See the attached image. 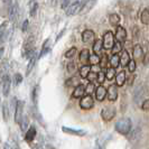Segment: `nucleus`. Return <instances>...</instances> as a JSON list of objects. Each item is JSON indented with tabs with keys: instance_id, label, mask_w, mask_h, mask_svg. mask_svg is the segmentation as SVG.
I'll return each mask as SVG.
<instances>
[{
	"instance_id": "412c9836",
	"label": "nucleus",
	"mask_w": 149,
	"mask_h": 149,
	"mask_svg": "<svg viewBox=\"0 0 149 149\" xmlns=\"http://www.w3.org/2000/svg\"><path fill=\"white\" fill-rule=\"evenodd\" d=\"M17 14H18V5L14 3V5H11L10 8H9V20L10 22H14L15 18L17 17Z\"/></svg>"
},
{
	"instance_id": "09e8293b",
	"label": "nucleus",
	"mask_w": 149,
	"mask_h": 149,
	"mask_svg": "<svg viewBox=\"0 0 149 149\" xmlns=\"http://www.w3.org/2000/svg\"><path fill=\"white\" fill-rule=\"evenodd\" d=\"M101 70L102 68L100 65H91V72H93V73H99Z\"/></svg>"
},
{
	"instance_id": "9d476101",
	"label": "nucleus",
	"mask_w": 149,
	"mask_h": 149,
	"mask_svg": "<svg viewBox=\"0 0 149 149\" xmlns=\"http://www.w3.org/2000/svg\"><path fill=\"white\" fill-rule=\"evenodd\" d=\"M97 1V0H86V1H85V3L83 5L82 7H81V10L79 11V14H80L81 16L88 14L89 11H91V10H92V8L95 6Z\"/></svg>"
},
{
	"instance_id": "58836bf2",
	"label": "nucleus",
	"mask_w": 149,
	"mask_h": 149,
	"mask_svg": "<svg viewBox=\"0 0 149 149\" xmlns=\"http://www.w3.org/2000/svg\"><path fill=\"white\" fill-rule=\"evenodd\" d=\"M67 71L70 72V73H74L75 71H76V64H75L74 61H70L68 63H67Z\"/></svg>"
},
{
	"instance_id": "2f4dec72",
	"label": "nucleus",
	"mask_w": 149,
	"mask_h": 149,
	"mask_svg": "<svg viewBox=\"0 0 149 149\" xmlns=\"http://www.w3.org/2000/svg\"><path fill=\"white\" fill-rule=\"evenodd\" d=\"M48 52H49V38L45 40L44 45H43V47H42V51H40V54H39L38 56H39V57H42V56L46 55Z\"/></svg>"
},
{
	"instance_id": "4be33fe9",
	"label": "nucleus",
	"mask_w": 149,
	"mask_h": 149,
	"mask_svg": "<svg viewBox=\"0 0 149 149\" xmlns=\"http://www.w3.org/2000/svg\"><path fill=\"white\" fill-rule=\"evenodd\" d=\"M120 20H121V18H120V16L118 14H111L109 16V22L113 27H116V26L118 27L120 24Z\"/></svg>"
},
{
	"instance_id": "7ed1b4c3",
	"label": "nucleus",
	"mask_w": 149,
	"mask_h": 149,
	"mask_svg": "<svg viewBox=\"0 0 149 149\" xmlns=\"http://www.w3.org/2000/svg\"><path fill=\"white\" fill-rule=\"evenodd\" d=\"M93 105H94V100L91 97V94H86L83 97H81V100H80V108L81 109L89 110V109L93 108Z\"/></svg>"
},
{
	"instance_id": "4c0bfd02",
	"label": "nucleus",
	"mask_w": 149,
	"mask_h": 149,
	"mask_svg": "<svg viewBox=\"0 0 149 149\" xmlns=\"http://www.w3.org/2000/svg\"><path fill=\"white\" fill-rule=\"evenodd\" d=\"M22 75L20 73H16L14 75V77H13V81H14V84H15L16 86H18V85H20V83L22 82Z\"/></svg>"
},
{
	"instance_id": "7c9ffc66",
	"label": "nucleus",
	"mask_w": 149,
	"mask_h": 149,
	"mask_svg": "<svg viewBox=\"0 0 149 149\" xmlns=\"http://www.w3.org/2000/svg\"><path fill=\"white\" fill-rule=\"evenodd\" d=\"M110 64V60L108 58V55L107 54H102V56H101V60H100V66L101 68H107L108 65Z\"/></svg>"
},
{
	"instance_id": "39448f33",
	"label": "nucleus",
	"mask_w": 149,
	"mask_h": 149,
	"mask_svg": "<svg viewBox=\"0 0 149 149\" xmlns=\"http://www.w3.org/2000/svg\"><path fill=\"white\" fill-rule=\"evenodd\" d=\"M24 104H25L24 101L18 100V103H17V107H16L15 109V122L18 123V125H20L22 118H24V114H22V112H24Z\"/></svg>"
},
{
	"instance_id": "c03bdc74",
	"label": "nucleus",
	"mask_w": 149,
	"mask_h": 149,
	"mask_svg": "<svg viewBox=\"0 0 149 149\" xmlns=\"http://www.w3.org/2000/svg\"><path fill=\"white\" fill-rule=\"evenodd\" d=\"M141 108L143 111H148L149 110V99H147V100H145L143 102L141 103Z\"/></svg>"
},
{
	"instance_id": "a19ab883",
	"label": "nucleus",
	"mask_w": 149,
	"mask_h": 149,
	"mask_svg": "<svg viewBox=\"0 0 149 149\" xmlns=\"http://www.w3.org/2000/svg\"><path fill=\"white\" fill-rule=\"evenodd\" d=\"M76 52H77V49H76L75 47H72L71 49H68V51L65 53V57H67V58H72L75 54H76Z\"/></svg>"
},
{
	"instance_id": "3c124183",
	"label": "nucleus",
	"mask_w": 149,
	"mask_h": 149,
	"mask_svg": "<svg viewBox=\"0 0 149 149\" xmlns=\"http://www.w3.org/2000/svg\"><path fill=\"white\" fill-rule=\"evenodd\" d=\"M143 63H145V64H148V63H149V53H147V54L145 55V58H143Z\"/></svg>"
},
{
	"instance_id": "c9c22d12",
	"label": "nucleus",
	"mask_w": 149,
	"mask_h": 149,
	"mask_svg": "<svg viewBox=\"0 0 149 149\" xmlns=\"http://www.w3.org/2000/svg\"><path fill=\"white\" fill-rule=\"evenodd\" d=\"M120 52H122V43L117 40L114 43V46L112 47V54H118Z\"/></svg>"
},
{
	"instance_id": "393cba45",
	"label": "nucleus",
	"mask_w": 149,
	"mask_h": 149,
	"mask_svg": "<svg viewBox=\"0 0 149 149\" xmlns=\"http://www.w3.org/2000/svg\"><path fill=\"white\" fill-rule=\"evenodd\" d=\"M102 48H103V40L97 39V40L94 42V44H93V52H94V54L101 53Z\"/></svg>"
},
{
	"instance_id": "6ab92c4d",
	"label": "nucleus",
	"mask_w": 149,
	"mask_h": 149,
	"mask_svg": "<svg viewBox=\"0 0 149 149\" xmlns=\"http://www.w3.org/2000/svg\"><path fill=\"white\" fill-rule=\"evenodd\" d=\"M130 55H129V53L127 51H122L121 52V55H120V64H121V66L126 67L128 66V64L130 63Z\"/></svg>"
},
{
	"instance_id": "1a4fd4ad",
	"label": "nucleus",
	"mask_w": 149,
	"mask_h": 149,
	"mask_svg": "<svg viewBox=\"0 0 149 149\" xmlns=\"http://www.w3.org/2000/svg\"><path fill=\"white\" fill-rule=\"evenodd\" d=\"M107 97H108V100L111 101V102L116 101L118 99V85L117 84H111L108 88V94H107Z\"/></svg>"
},
{
	"instance_id": "bb28decb",
	"label": "nucleus",
	"mask_w": 149,
	"mask_h": 149,
	"mask_svg": "<svg viewBox=\"0 0 149 149\" xmlns=\"http://www.w3.org/2000/svg\"><path fill=\"white\" fill-rule=\"evenodd\" d=\"M81 83H80V79L79 77H76V76H73V77H71V79H68L65 83V85L66 86H74L76 88L77 85H80Z\"/></svg>"
},
{
	"instance_id": "20e7f679",
	"label": "nucleus",
	"mask_w": 149,
	"mask_h": 149,
	"mask_svg": "<svg viewBox=\"0 0 149 149\" xmlns=\"http://www.w3.org/2000/svg\"><path fill=\"white\" fill-rule=\"evenodd\" d=\"M1 85H2V94L5 97H8L9 92H10V86H11V79H10V76L8 74L2 75Z\"/></svg>"
},
{
	"instance_id": "c756f323",
	"label": "nucleus",
	"mask_w": 149,
	"mask_h": 149,
	"mask_svg": "<svg viewBox=\"0 0 149 149\" xmlns=\"http://www.w3.org/2000/svg\"><path fill=\"white\" fill-rule=\"evenodd\" d=\"M20 129H22V132H26L28 129H29V119L27 118V117H25L24 116V118H22V122H20Z\"/></svg>"
},
{
	"instance_id": "49530a36",
	"label": "nucleus",
	"mask_w": 149,
	"mask_h": 149,
	"mask_svg": "<svg viewBox=\"0 0 149 149\" xmlns=\"http://www.w3.org/2000/svg\"><path fill=\"white\" fill-rule=\"evenodd\" d=\"M139 136H140V130L139 129H137V130H134V132H132V136L130 137V140H136V138H139Z\"/></svg>"
},
{
	"instance_id": "9b49d317",
	"label": "nucleus",
	"mask_w": 149,
	"mask_h": 149,
	"mask_svg": "<svg viewBox=\"0 0 149 149\" xmlns=\"http://www.w3.org/2000/svg\"><path fill=\"white\" fill-rule=\"evenodd\" d=\"M90 56H91L90 51L86 49V48H84V49H82V51L80 52L79 62H80V64H82V66L83 65H89L90 64Z\"/></svg>"
},
{
	"instance_id": "f257e3e1",
	"label": "nucleus",
	"mask_w": 149,
	"mask_h": 149,
	"mask_svg": "<svg viewBox=\"0 0 149 149\" xmlns=\"http://www.w3.org/2000/svg\"><path fill=\"white\" fill-rule=\"evenodd\" d=\"M131 128H132V122L129 118H122L118 120L114 126L116 131L119 132L120 134H128L131 131Z\"/></svg>"
},
{
	"instance_id": "2eb2a0df",
	"label": "nucleus",
	"mask_w": 149,
	"mask_h": 149,
	"mask_svg": "<svg viewBox=\"0 0 149 149\" xmlns=\"http://www.w3.org/2000/svg\"><path fill=\"white\" fill-rule=\"evenodd\" d=\"M143 95H145V89L142 88L141 85H139L137 89L134 90V102L137 103V104H140L141 105V103H140V101L142 100V97H143Z\"/></svg>"
},
{
	"instance_id": "c85d7f7f",
	"label": "nucleus",
	"mask_w": 149,
	"mask_h": 149,
	"mask_svg": "<svg viewBox=\"0 0 149 149\" xmlns=\"http://www.w3.org/2000/svg\"><path fill=\"white\" fill-rule=\"evenodd\" d=\"M105 74H107V80L108 81H112L113 79H116V68H113V67H109V68H107V71H105Z\"/></svg>"
},
{
	"instance_id": "f03ea898",
	"label": "nucleus",
	"mask_w": 149,
	"mask_h": 149,
	"mask_svg": "<svg viewBox=\"0 0 149 149\" xmlns=\"http://www.w3.org/2000/svg\"><path fill=\"white\" fill-rule=\"evenodd\" d=\"M102 40H103V48L112 49V47L114 46V35H113V33L110 30L105 31Z\"/></svg>"
},
{
	"instance_id": "cd10ccee",
	"label": "nucleus",
	"mask_w": 149,
	"mask_h": 149,
	"mask_svg": "<svg viewBox=\"0 0 149 149\" xmlns=\"http://www.w3.org/2000/svg\"><path fill=\"white\" fill-rule=\"evenodd\" d=\"M140 20L143 25H149V10L148 9H143L140 15Z\"/></svg>"
},
{
	"instance_id": "e433bc0d",
	"label": "nucleus",
	"mask_w": 149,
	"mask_h": 149,
	"mask_svg": "<svg viewBox=\"0 0 149 149\" xmlns=\"http://www.w3.org/2000/svg\"><path fill=\"white\" fill-rule=\"evenodd\" d=\"M2 116H3V120L5 121H8L9 120V117H10V113H9V109L6 103L2 104Z\"/></svg>"
},
{
	"instance_id": "a878e982",
	"label": "nucleus",
	"mask_w": 149,
	"mask_h": 149,
	"mask_svg": "<svg viewBox=\"0 0 149 149\" xmlns=\"http://www.w3.org/2000/svg\"><path fill=\"white\" fill-rule=\"evenodd\" d=\"M110 65L113 68H117L119 65H121L120 64V56L118 54H113L111 56V58H110Z\"/></svg>"
},
{
	"instance_id": "473e14b6",
	"label": "nucleus",
	"mask_w": 149,
	"mask_h": 149,
	"mask_svg": "<svg viewBox=\"0 0 149 149\" xmlns=\"http://www.w3.org/2000/svg\"><path fill=\"white\" fill-rule=\"evenodd\" d=\"M100 60H101V57H99L97 54H91V56H90V64L91 65H99L100 64Z\"/></svg>"
},
{
	"instance_id": "6e6d98bb",
	"label": "nucleus",
	"mask_w": 149,
	"mask_h": 149,
	"mask_svg": "<svg viewBox=\"0 0 149 149\" xmlns=\"http://www.w3.org/2000/svg\"><path fill=\"white\" fill-rule=\"evenodd\" d=\"M11 149H18V148H17V147H13Z\"/></svg>"
},
{
	"instance_id": "de8ad7c7",
	"label": "nucleus",
	"mask_w": 149,
	"mask_h": 149,
	"mask_svg": "<svg viewBox=\"0 0 149 149\" xmlns=\"http://www.w3.org/2000/svg\"><path fill=\"white\" fill-rule=\"evenodd\" d=\"M70 2H71V0H62V3H61V7L62 9H65L66 10L68 6H70Z\"/></svg>"
},
{
	"instance_id": "72a5a7b5",
	"label": "nucleus",
	"mask_w": 149,
	"mask_h": 149,
	"mask_svg": "<svg viewBox=\"0 0 149 149\" xmlns=\"http://www.w3.org/2000/svg\"><path fill=\"white\" fill-rule=\"evenodd\" d=\"M105 80H107V74H105V72H103V71H100V72L97 73V82L99 83L100 85H102Z\"/></svg>"
},
{
	"instance_id": "f3484780",
	"label": "nucleus",
	"mask_w": 149,
	"mask_h": 149,
	"mask_svg": "<svg viewBox=\"0 0 149 149\" xmlns=\"http://www.w3.org/2000/svg\"><path fill=\"white\" fill-rule=\"evenodd\" d=\"M107 94H108V91L105 90L103 85H99L97 89L95 90V97H97V101H100V102H102L104 100Z\"/></svg>"
},
{
	"instance_id": "6e6552de",
	"label": "nucleus",
	"mask_w": 149,
	"mask_h": 149,
	"mask_svg": "<svg viewBox=\"0 0 149 149\" xmlns=\"http://www.w3.org/2000/svg\"><path fill=\"white\" fill-rule=\"evenodd\" d=\"M82 40L84 44H94L95 42V35L93 30L86 29L82 33Z\"/></svg>"
},
{
	"instance_id": "0eeeda50",
	"label": "nucleus",
	"mask_w": 149,
	"mask_h": 149,
	"mask_svg": "<svg viewBox=\"0 0 149 149\" xmlns=\"http://www.w3.org/2000/svg\"><path fill=\"white\" fill-rule=\"evenodd\" d=\"M132 56H134V60L136 62H143L145 54H143V51H142V47L139 44L134 46V48H132Z\"/></svg>"
},
{
	"instance_id": "a18cd8bd",
	"label": "nucleus",
	"mask_w": 149,
	"mask_h": 149,
	"mask_svg": "<svg viewBox=\"0 0 149 149\" xmlns=\"http://www.w3.org/2000/svg\"><path fill=\"white\" fill-rule=\"evenodd\" d=\"M97 73H93V72H91L89 74V76H88V80L92 83H93V81H97Z\"/></svg>"
},
{
	"instance_id": "b1692460",
	"label": "nucleus",
	"mask_w": 149,
	"mask_h": 149,
	"mask_svg": "<svg viewBox=\"0 0 149 149\" xmlns=\"http://www.w3.org/2000/svg\"><path fill=\"white\" fill-rule=\"evenodd\" d=\"M90 73H91V66L90 65H83L80 68V76L82 79H88Z\"/></svg>"
},
{
	"instance_id": "ddd939ff",
	"label": "nucleus",
	"mask_w": 149,
	"mask_h": 149,
	"mask_svg": "<svg viewBox=\"0 0 149 149\" xmlns=\"http://www.w3.org/2000/svg\"><path fill=\"white\" fill-rule=\"evenodd\" d=\"M81 2L80 1H74L73 3H71L68 8L66 9V15L67 16H73L75 15L76 13H79L81 10Z\"/></svg>"
},
{
	"instance_id": "aec40b11",
	"label": "nucleus",
	"mask_w": 149,
	"mask_h": 149,
	"mask_svg": "<svg viewBox=\"0 0 149 149\" xmlns=\"http://www.w3.org/2000/svg\"><path fill=\"white\" fill-rule=\"evenodd\" d=\"M127 79V75L125 73V71H121L119 72L117 76H116V84L118 85V86H122V85H125V83H126V80Z\"/></svg>"
},
{
	"instance_id": "a211bd4d",
	"label": "nucleus",
	"mask_w": 149,
	"mask_h": 149,
	"mask_svg": "<svg viewBox=\"0 0 149 149\" xmlns=\"http://www.w3.org/2000/svg\"><path fill=\"white\" fill-rule=\"evenodd\" d=\"M36 128L35 127H29V129L25 132V140L28 142H31L34 139H35V137H36Z\"/></svg>"
},
{
	"instance_id": "79ce46f5",
	"label": "nucleus",
	"mask_w": 149,
	"mask_h": 149,
	"mask_svg": "<svg viewBox=\"0 0 149 149\" xmlns=\"http://www.w3.org/2000/svg\"><path fill=\"white\" fill-rule=\"evenodd\" d=\"M136 63H137V62H136L134 60H131L130 61V63L128 64V66H127L128 71H129L130 73H134V71H136Z\"/></svg>"
},
{
	"instance_id": "4468645a",
	"label": "nucleus",
	"mask_w": 149,
	"mask_h": 149,
	"mask_svg": "<svg viewBox=\"0 0 149 149\" xmlns=\"http://www.w3.org/2000/svg\"><path fill=\"white\" fill-rule=\"evenodd\" d=\"M85 92H86V86H84L83 84L77 85L76 88H74V91L72 93V99H80L85 95Z\"/></svg>"
},
{
	"instance_id": "4d7b16f0",
	"label": "nucleus",
	"mask_w": 149,
	"mask_h": 149,
	"mask_svg": "<svg viewBox=\"0 0 149 149\" xmlns=\"http://www.w3.org/2000/svg\"><path fill=\"white\" fill-rule=\"evenodd\" d=\"M3 1H9V0H3Z\"/></svg>"
},
{
	"instance_id": "5701e85b",
	"label": "nucleus",
	"mask_w": 149,
	"mask_h": 149,
	"mask_svg": "<svg viewBox=\"0 0 149 149\" xmlns=\"http://www.w3.org/2000/svg\"><path fill=\"white\" fill-rule=\"evenodd\" d=\"M36 61H37V53L31 57L29 60V63H28V65H27V72H26V75H29L30 72L33 71V68L35 67V64H36Z\"/></svg>"
},
{
	"instance_id": "dca6fc26",
	"label": "nucleus",
	"mask_w": 149,
	"mask_h": 149,
	"mask_svg": "<svg viewBox=\"0 0 149 149\" xmlns=\"http://www.w3.org/2000/svg\"><path fill=\"white\" fill-rule=\"evenodd\" d=\"M62 130H63L65 134H73V136H80V137H83V136L86 134V131H85V130H81V129H73V128L62 127Z\"/></svg>"
},
{
	"instance_id": "f8f14e48",
	"label": "nucleus",
	"mask_w": 149,
	"mask_h": 149,
	"mask_svg": "<svg viewBox=\"0 0 149 149\" xmlns=\"http://www.w3.org/2000/svg\"><path fill=\"white\" fill-rule=\"evenodd\" d=\"M116 39L120 43H125L127 39V31L122 26H118L116 29Z\"/></svg>"
},
{
	"instance_id": "423d86ee",
	"label": "nucleus",
	"mask_w": 149,
	"mask_h": 149,
	"mask_svg": "<svg viewBox=\"0 0 149 149\" xmlns=\"http://www.w3.org/2000/svg\"><path fill=\"white\" fill-rule=\"evenodd\" d=\"M116 116V109L114 108H111V107H108V108H104L102 111H101V117L102 119L104 120L105 122H109L111 121Z\"/></svg>"
},
{
	"instance_id": "37998d69",
	"label": "nucleus",
	"mask_w": 149,
	"mask_h": 149,
	"mask_svg": "<svg viewBox=\"0 0 149 149\" xmlns=\"http://www.w3.org/2000/svg\"><path fill=\"white\" fill-rule=\"evenodd\" d=\"M94 89H95L94 84H93L92 82H89V84L86 85V93H88V94H91V93H93V92H94Z\"/></svg>"
},
{
	"instance_id": "ea45409f",
	"label": "nucleus",
	"mask_w": 149,
	"mask_h": 149,
	"mask_svg": "<svg viewBox=\"0 0 149 149\" xmlns=\"http://www.w3.org/2000/svg\"><path fill=\"white\" fill-rule=\"evenodd\" d=\"M37 8H38L37 2H34V3L31 5V7H30V11H29L30 17H35V16H36V14H37Z\"/></svg>"
},
{
	"instance_id": "603ef678",
	"label": "nucleus",
	"mask_w": 149,
	"mask_h": 149,
	"mask_svg": "<svg viewBox=\"0 0 149 149\" xmlns=\"http://www.w3.org/2000/svg\"><path fill=\"white\" fill-rule=\"evenodd\" d=\"M31 148L33 149H43L39 145H33V146H31Z\"/></svg>"
},
{
	"instance_id": "5fc2aeb1",
	"label": "nucleus",
	"mask_w": 149,
	"mask_h": 149,
	"mask_svg": "<svg viewBox=\"0 0 149 149\" xmlns=\"http://www.w3.org/2000/svg\"><path fill=\"white\" fill-rule=\"evenodd\" d=\"M45 148L46 149H52V147H51V146H49V145H47V146H46V147H45ZM54 149V148H53Z\"/></svg>"
},
{
	"instance_id": "f704fd0d",
	"label": "nucleus",
	"mask_w": 149,
	"mask_h": 149,
	"mask_svg": "<svg viewBox=\"0 0 149 149\" xmlns=\"http://www.w3.org/2000/svg\"><path fill=\"white\" fill-rule=\"evenodd\" d=\"M38 95H39V86L36 85V86L34 88V90H33V102L35 103V105H37Z\"/></svg>"
},
{
	"instance_id": "8fccbe9b",
	"label": "nucleus",
	"mask_w": 149,
	"mask_h": 149,
	"mask_svg": "<svg viewBox=\"0 0 149 149\" xmlns=\"http://www.w3.org/2000/svg\"><path fill=\"white\" fill-rule=\"evenodd\" d=\"M28 25H29V22H28L27 19L24 20V22H22V33H26V31H27V29H28Z\"/></svg>"
},
{
	"instance_id": "864d4df0",
	"label": "nucleus",
	"mask_w": 149,
	"mask_h": 149,
	"mask_svg": "<svg viewBox=\"0 0 149 149\" xmlns=\"http://www.w3.org/2000/svg\"><path fill=\"white\" fill-rule=\"evenodd\" d=\"M57 1H58V0H52V5H53V6H56Z\"/></svg>"
}]
</instances>
